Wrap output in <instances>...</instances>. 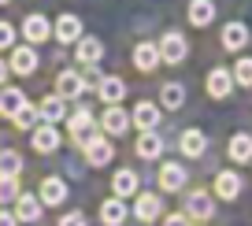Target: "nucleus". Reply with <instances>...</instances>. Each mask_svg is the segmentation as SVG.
Segmentation results:
<instances>
[{
	"label": "nucleus",
	"mask_w": 252,
	"mask_h": 226,
	"mask_svg": "<svg viewBox=\"0 0 252 226\" xmlns=\"http://www.w3.org/2000/svg\"><path fill=\"white\" fill-rule=\"evenodd\" d=\"M33 67H37L33 48H15V52H11V70H15V74H33Z\"/></svg>",
	"instance_id": "4be33fe9"
},
{
	"label": "nucleus",
	"mask_w": 252,
	"mask_h": 226,
	"mask_svg": "<svg viewBox=\"0 0 252 226\" xmlns=\"http://www.w3.org/2000/svg\"><path fill=\"white\" fill-rule=\"evenodd\" d=\"M100 97H104V104H111V108H115V104L126 97V86H123L119 78H104V82H100Z\"/></svg>",
	"instance_id": "a878e982"
},
{
	"label": "nucleus",
	"mask_w": 252,
	"mask_h": 226,
	"mask_svg": "<svg viewBox=\"0 0 252 226\" xmlns=\"http://www.w3.org/2000/svg\"><path fill=\"white\" fill-rule=\"evenodd\" d=\"M0 4H8V0H0Z\"/></svg>",
	"instance_id": "ea45409f"
},
{
	"label": "nucleus",
	"mask_w": 252,
	"mask_h": 226,
	"mask_svg": "<svg viewBox=\"0 0 252 226\" xmlns=\"http://www.w3.org/2000/svg\"><path fill=\"white\" fill-rule=\"evenodd\" d=\"M100 52H104V48H100V41H96V37H82L78 41V60L82 63H96V60H100Z\"/></svg>",
	"instance_id": "c756f323"
},
{
	"label": "nucleus",
	"mask_w": 252,
	"mask_h": 226,
	"mask_svg": "<svg viewBox=\"0 0 252 226\" xmlns=\"http://www.w3.org/2000/svg\"><path fill=\"white\" fill-rule=\"evenodd\" d=\"M163 226H189V215H167Z\"/></svg>",
	"instance_id": "e433bc0d"
},
{
	"label": "nucleus",
	"mask_w": 252,
	"mask_h": 226,
	"mask_svg": "<svg viewBox=\"0 0 252 226\" xmlns=\"http://www.w3.org/2000/svg\"><path fill=\"white\" fill-rule=\"evenodd\" d=\"M230 160L234 163H249L252 160V137L249 133H234L230 137Z\"/></svg>",
	"instance_id": "2eb2a0df"
},
{
	"label": "nucleus",
	"mask_w": 252,
	"mask_h": 226,
	"mask_svg": "<svg viewBox=\"0 0 252 226\" xmlns=\"http://www.w3.org/2000/svg\"><path fill=\"white\" fill-rule=\"evenodd\" d=\"M234 82H241V86H252V60H241L234 67Z\"/></svg>",
	"instance_id": "2f4dec72"
},
{
	"label": "nucleus",
	"mask_w": 252,
	"mask_h": 226,
	"mask_svg": "<svg viewBox=\"0 0 252 226\" xmlns=\"http://www.w3.org/2000/svg\"><path fill=\"white\" fill-rule=\"evenodd\" d=\"M159 211H163V204H159L156 193H141L134 204V215L141 219V223H152V219H159Z\"/></svg>",
	"instance_id": "423d86ee"
},
{
	"label": "nucleus",
	"mask_w": 252,
	"mask_h": 226,
	"mask_svg": "<svg viewBox=\"0 0 252 226\" xmlns=\"http://www.w3.org/2000/svg\"><path fill=\"white\" fill-rule=\"evenodd\" d=\"M111 189H115V196H130L137 193V174L134 171H119L115 182H111Z\"/></svg>",
	"instance_id": "cd10ccee"
},
{
	"label": "nucleus",
	"mask_w": 252,
	"mask_h": 226,
	"mask_svg": "<svg viewBox=\"0 0 252 226\" xmlns=\"http://www.w3.org/2000/svg\"><path fill=\"white\" fill-rule=\"evenodd\" d=\"M23 108H26L23 89H4V93H0V115H11V119H15Z\"/></svg>",
	"instance_id": "ddd939ff"
},
{
	"label": "nucleus",
	"mask_w": 252,
	"mask_h": 226,
	"mask_svg": "<svg viewBox=\"0 0 252 226\" xmlns=\"http://www.w3.org/2000/svg\"><path fill=\"white\" fill-rule=\"evenodd\" d=\"M100 219H104L108 226H119V223H126V204L119 200V196L104 200V204H100Z\"/></svg>",
	"instance_id": "6ab92c4d"
},
{
	"label": "nucleus",
	"mask_w": 252,
	"mask_h": 226,
	"mask_svg": "<svg viewBox=\"0 0 252 226\" xmlns=\"http://www.w3.org/2000/svg\"><path fill=\"white\" fill-rule=\"evenodd\" d=\"M8 78V63H0V82Z\"/></svg>",
	"instance_id": "58836bf2"
},
{
	"label": "nucleus",
	"mask_w": 252,
	"mask_h": 226,
	"mask_svg": "<svg viewBox=\"0 0 252 226\" xmlns=\"http://www.w3.org/2000/svg\"><path fill=\"white\" fill-rule=\"evenodd\" d=\"M33 148H37V152H56V148H60V133H56V126H41V130L33 133Z\"/></svg>",
	"instance_id": "393cba45"
},
{
	"label": "nucleus",
	"mask_w": 252,
	"mask_h": 226,
	"mask_svg": "<svg viewBox=\"0 0 252 226\" xmlns=\"http://www.w3.org/2000/svg\"><path fill=\"white\" fill-rule=\"evenodd\" d=\"M37 115H41L37 108H23V111H19V115H15V123H19V126H23V130H26V126H33V123H37Z\"/></svg>",
	"instance_id": "72a5a7b5"
},
{
	"label": "nucleus",
	"mask_w": 252,
	"mask_h": 226,
	"mask_svg": "<svg viewBox=\"0 0 252 226\" xmlns=\"http://www.w3.org/2000/svg\"><path fill=\"white\" fill-rule=\"evenodd\" d=\"M245 41H249V30H245V23H226V26H222V48L237 52V48H245Z\"/></svg>",
	"instance_id": "9d476101"
},
{
	"label": "nucleus",
	"mask_w": 252,
	"mask_h": 226,
	"mask_svg": "<svg viewBox=\"0 0 252 226\" xmlns=\"http://www.w3.org/2000/svg\"><path fill=\"white\" fill-rule=\"evenodd\" d=\"M23 33H26V41L41 45L52 30H48V19H45V15H30V19H26V26H23Z\"/></svg>",
	"instance_id": "f3484780"
},
{
	"label": "nucleus",
	"mask_w": 252,
	"mask_h": 226,
	"mask_svg": "<svg viewBox=\"0 0 252 226\" xmlns=\"http://www.w3.org/2000/svg\"><path fill=\"white\" fill-rule=\"evenodd\" d=\"M215 19V4L212 0H193V4H189V23L193 26H208Z\"/></svg>",
	"instance_id": "dca6fc26"
},
{
	"label": "nucleus",
	"mask_w": 252,
	"mask_h": 226,
	"mask_svg": "<svg viewBox=\"0 0 252 226\" xmlns=\"http://www.w3.org/2000/svg\"><path fill=\"white\" fill-rule=\"evenodd\" d=\"M159 152H163V141H159V133L145 130L141 137H137V156H145V160H156Z\"/></svg>",
	"instance_id": "aec40b11"
},
{
	"label": "nucleus",
	"mask_w": 252,
	"mask_h": 226,
	"mask_svg": "<svg viewBox=\"0 0 252 226\" xmlns=\"http://www.w3.org/2000/svg\"><path fill=\"white\" fill-rule=\"evenodd\" d=\"M86 160L93 167H104V163H111V141L108 137H93L86 145Z\"/></svg>",
	"instance_id": "6e6552de"
},
{
	"label": "nucleus",
	"mask_w": 252,
	"mask_h": 226,
	"mask_svg": "<svg viewBox=\"0 0 252 226\" xmlns=\"http://www.w3.org/2000/svg\"><path fill=\"white\" fill-rule=\"evenodd\" d=\"M0 226H15V219H11L8 211H0Z\"/></svg>",
	"instance_id": "4c0bfd02"
},
{
	"label": "nucleus",
	"mask_w": 252,
	"mask_h": 226,
	"mask_svg": "<svg viewBox=\"0 0 252 226\" xmlns=\"http://www.w3.org/2000/svg\"><path fill=\"white\" fill-rule=\"evenodd\" d=\"M212 211H215V204H212V196H208V193H189L186 196V215L189 219L204 223V219H212Z\"/></svg>",
	"instance_id": "20e7f679"
},
{
	"label": "nucleus",
	"mask_w": 252,
	"mask_h": 226,
	"mask_svg": "<svg viewBox=\"0 0 252 226\" xmlns=\"http://www.w3.org/2000/svg\"><path fill=\"white\" fill-rule=\"evenodd\" d=\"M56 89H60L63 100H67V97H82V93H86V78H82V74H74V70H67V74H60Z\"/></svg>",
	"instance_id": "9b49d317"
},
{
	"label": "nucleus",
	"mask_w": 252,
	"mask_h": 226,
	"mask_svg": "<svg viewBox=\"0 0 252 226\" xmlns=\"http://www.w3.org/2000/svg\"><path fill=\"white\" fill-rule=\"evenodd\" d=\"M208 93H212V100H226V97L234 93V70L215 67L212 74H208Z\"/></svg>",
	"instance_id": "f257e3e1"
},
{
	"label": "nucleus",
	"mask_w": 252,
	"mask_h": 226,
	"mask_svg": "<svg viewBox=\"0 0 252 226\" xmlns=\"http://www.w3.org/2000/svg\"><path fill=\"white\" fill-rule=\"evenodd\" d=\"M37 111H41V119H45L48 126H52V123H60V119L67 115V108H63V97H45Z\"/></svg>",
	"instance_id": "5701e85b"
},
{
	"label": "nucleus",
	"mask_w": 252,
	"mask_h": 226,
	"mask_svg": "<svg viewBox=\"0 0 252 226\" xmlns=\"http://www.w3.org/2000/svg\"><path fill=\"white\" fill-rule=\"evenodd\" d=\"M41 200L45 204H63L67 200V186H63L60 178H45L41 182Z\"/></svg>",
	"instance_id": "b1692460"
},
{
	"label": "nucleus",
	"mask_w": 252,
	"mask_h": 226,
	"mask_svg": "<svg viewBox=\"0 0 252 226\" xmlns=\"http://www.w3.org/2000/svg\"><path fill=\"white\" fill-rule=\"evenodd\" d=\"M186 37H182V33H174V30H167L163 37H159V56H163L167 63H182L186 60Z\"/></svg>",
	"instance_id": "f03ea898"
},
{
	"label": "nucleus",
	"mask_w": 252,
	"mask_h": 226,
	"mask_svg": "<svg viewBox=\"0 0 252 226\" xmlns=\"http://www.w3.org/2000/svg\"><path fill=\"white\" fill-rule=\"evenodd\" d=\"M159 60H163V56H159V45H152V41H141V45L134 48V67L145 70V74H149Z\"/></svg>",
	"instance_id": "39448f33"
},
{
	"label": "nucleus",
	"mask_w": 252,
	"mask_h": 226,
	"mask_svg": "<svg viewBox=\"0 0 252 226\" xmlns=\"http://www.w3.org/2000/svg\"><path fill=\"white\" fill-rule=\"evenodd\" d=\"M237 193H241V178H237L234 171H222L219 178H215V196H222V200H234Z\"/></svg>",
	"instance_id": "f8f14e48"
},
{
	"label": "nucleus",
	"mask_w": 252,
	"mask_h": 226,
	"mask_svg": "<svg viewBox=\"0 0 252 226\" xmlns=\"http://www.w3.org/2000/svg\"><path fill=\"white\" fill-rule=\"evenodd\" d=\"M100 123H104V130H108V133H126V126H130V115H126V111L115 104V108H108V111H104V119H100Z\"/></svg>",
	"instance_id": "a211bd4d"
},
{
	"label": "nucleus",
	"mask_w": 252,
	"mask_h": 226,
	"mask_svg": "<svg viewBox=\"0 0 252 226\" xmlns=\"http://www.w3.org/2000/svg\"><path fill=\"white\" fill-rule=\"evenodd\" d=\"M182 156H189V160H197V156H204V148H208V137L200 130H186L182 133Z\"/></svg>",
	"instance_id": "0eeeda50"
},
{
	"label": "nucleus",
	"mask_w": 252,
	"mask_h": 226,
	"mask_svg": "<svg viewBox=\"0 0 252 226\" xmlns=\"http://www.w3.org/2000/svg\"><path fill=\"white\" fill-rule=\"evenodd\" d=\"M134 123L141 126V133H145V130H156V123H159V108H156V104H149V100H141V104L134 108Z\"/></svg>",
	"instance_id": "4468645a"
},
{
	"label": "nucleus",
	"mask_w": 252,
	"mask_h": 226,
	"mask_svg": "<svg viewBox=\"0 0 252 226\" xmlns=\"http://www.w3.org/2000/svg\"><path fill=\"white\" fill-rule=\"evenodd\" d=\"M56 37L63 41V45H71V41H78L82 37V23L74 15H63L60 23H56Z\"/></svg>",
	"instance_id": "412c9836"
},
{
	"label": "nucleus",
	"mask_w": 252,
	"mask_h": 226,
	"mask_svg": "<svg viewBox=\"0 0 252 226\" xmlns=\"http://www.w3.org/2000/svg\"><path fill=\"white\" fill-rule=\"evenodd\" d=\"M15 211H19V219H23V223H33V219L41 215V200L26 193V196H19V208H15Z\"/></svg>",
	"instance_id": "c85d7f7f"
},
{
	"label": "nucleus",
	"mask_w": 252,
	"mask_h": 226,
	"mask_svg": "<svg viewBox=\"0 0 252 226\" xmlns=\"http://www.w3.org/2000/svg\"><path fill=\"white\" fill-rule=\"evenodd\" d=\"M11 41H15V30L8 23H0V48H11Z\"/></svg>",
	"instance_id": "f704fd0d"
},
{
	"label": "nucleus",
	"mask_w": 252,
	"mask_h": 226,
	"mask_svg": "<svg viewBox=\"0 0 252 226\" xmlns=\"http://www.w3.org/2000/svg\"><path fill=\"white\" fill-rule=\"evenodd\" d=\"M186 186V167L182 163H163L159 167V189L163 193H178Z\"/></svg>",
	"instance_id": "7ed1b4c3"
},
{
	"label": "nucleus",
	"mask_w": 252,
	"mask_h": 226,
	"mask_svg": "<svg viewBox=\"0 0 252 226\" xmlns=\"http://www.w3.org/2000/svg\"><path fill=\"white\" fill-rule=\"evenodd\" d=\"M159 97H163V104H167L171 111H178L182 104H186V89H182L178 82H167V86L159 89Z\"/></svg>",
	"instance_id": "bb28decb"
},
{
	"label": "nucleus",
	"mask_w": 252,
	"mask_h": 226,
	"mask_svg": "<svg viewBox=\"0 0 252 226\" xmlns=\"http://www.w3.org/2000/svg\"><path fill=\"white\" fill-rule=\"evenodd\" d=\"M60 226H86V215H82V211H71V215L60 219Z\"/></svg>",
	"instance_id": "c9c22d12"
},
{
	"label": "nucleus",
	"mask_w": 252,
	"mask_h": 226,
	"mask_svg": "<svg viewBox=\"0 0 252 226\" xmlns=\"http://www.w3.org/2000/svg\"><path fill=\"white\" fill-rule=\"evenodd\" d=\"M19 171H23L19 152H0V178H15Z\"/></svg>",
	"instance_id": "7c9ffc66"
},
{
	"label": "nucleus",
	"mask_w": 252,
	"mask_h": 226,
	"mask_svg": "<svg viewBox=\"0 0 252 226\" xmlns=\"http://www.w3.org/2000/svg\"><path fill=\"white\" fill-rule=\"evenodd\" d=\"M15 196H19L15 178H0V200H15Z\"/></svg>",
	"instance_id": "473e14b6"
},
{
	"label": "nucleus",
	"mask_w": 252,
	"mask_h": 226,
	"mask_svg": "<svg viewBox=\"0 0 252 226\" xmlns=\"http://www.w3.org/2000/svg\"><path fill=\"white\" fill-rule=\"evenodd\" d=\"M71 133L82 141V145H89V141L96 137L93 133V115H89V111H74L71 115Z\"/></svg>",
	"instance_id": "1a4fd4ad"
}]
</instances>
